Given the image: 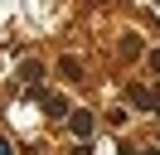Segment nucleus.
Wrapping results in <instances>:
<instances>
[{
    "instance_id": "1",
    "label": "nucleus",
    "mask_w": 160,
    "mask_h": 155,
    "mask_svg": "<svg viewBox=\"0 0 160 155\" xmlns=\"http://www.w3.org/2000/svg\"><path fill=\"white\" fill-rule=\"evenodd\" d=\"M68 126H73V136L88 141V136H92V112H68Z\"/></svg>"
},
{
    "instance_id": "2",
    "label": "nucleus",
    "mask_w": 160,
    "mask_h": 155,
    "mask_svg": "<svg viewBox=\"0 0 160 155\" xmlns=\"http://www.w3.org/2000/svg\"><path fill=\"white\" fill-rule=\"evenodd\" d=\"M58 73L68 78V82H78V78H82V63H78V58H63V63H58Z\"/></svg>"
},
{
    "instance_id": "3",
    "label": "nucleus",
    "mask_w": 160,
    "mask_h": 155,
    "mask_svg": "<svg viewBox=\"0 0 160 155\" xmlns=\"http://www.w3.org/2000/svg\"><path fill=\"white\" fill-rule=\"evenodd\" d=\"M20 78H24V87L34 92V87H39V78H44V68H39V63H24V73H20Z\"/></svg>"
},
{
    "instance_id": "4",
    "label": "nucleus",
    "mask_w": 160,
    "mask_h": 155,
    "mask_svg": "<svg viewBox=\"0 0 160 155\" xmlns=\"http://www.w3.org/2000/svg\"><path fill=\"white\" fill-rule=\"evenodd\" d=\"M150 68H155V73H160V48H155V53H150Z\"/></svg>"
},
{
    "instance_id": "5",
    "label": "nucleus",
    "mask_w": 160,
    "mask_h": 155,
    "mask_svg": "<svg viewBox=\"0 0 160 155\" xmlns=\"http://www.w3.org/2000/svg\"><path fill=\"white\" fill-rule=\"evenodd\" d=\"M0 155H10V141H5V136H0Z\"/></svg>"
}]
</instances>
